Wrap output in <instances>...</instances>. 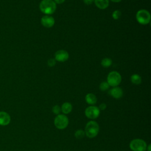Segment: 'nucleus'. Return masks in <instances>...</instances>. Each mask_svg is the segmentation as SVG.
<instances>
[{"instance_id":"1","label":"nucleus","mask_w":151,"mask_h":151,"mask_svg":"<svg viewBox=\"0 0 151 151\" xmlns=\"http://www.w3.org/2000/svg\"><path fill=\"white\" fill-rule=\"evenodd\" d=\"M56 4L52 0H42L40 4V11L46 14L51 15L56 10Z\"/></svg>"},{"instance_id":"2","label":"nucleus","mask_w":151,"mask_h":151,"mask_svg":"<svg viewBox=\"0 0 151 151\" xmlns=\"http://www.w3.org/2000/svg\"><path fill=\"white\" fill-rule=\"evenodd\" d=\"M99 132V126L98 123L93 120L88 122L85 127V134L89 138L96 137Z\"/></svg>"},{"instance_id":"3","label":"nucleus","mask_w":151,"mask_h":151,"mask_svg":"<svg viewBox=\"0 0 151 151\" xmlns=\"http://www.w3.org/2000/svg\"><path fill=\"white\" fill-rule=\"evenodd\" d=\"M147 146L145 140L141 139H134L129 144L130 149L132 151H145Z\"/></svg>"},{"instance_id":"4","label":"nucleus","mask_w":151,"mask_h":151,"mask_svg":"<svg viewBox=\"0 0 151 151\" xmlns=\"http://www.w3.org/2000/svg\"><path fill=\"white\" fill-rule=\"evenodd\" d=\"M136 18L137 22L142 25H146L150 21V14L146 9L139 10L136 13Z\"/></svg>"},{"instance_id":"5","label":"nucleus","mask_w":151,"mask_h":151,"mask_svg":"<svg viewBox=\"0 0 151 151\" xmlns=\"http://www.w3.org/2000/svg\"><path fill=\"white\" fill-rule=\"evenodd\" d=\"M122 81L121 75L116 71H111L107 76V82L110 86L116 87L120 84Z\"/></svg>"},{"instance_id":"6","label":"nucleus","mask_w":151,"mask_h":151,"mask_svg":"<svg viewBox=\"0 0 151 151\" xmlns=\"http://www.w3.org/2000/svg\"><path fill=\"white\" fill-rule=\"evenodd\" d=\"M68 119L64 114H59L54 119V123L55 126L60 130L65 129L68 124Z\"/></svg>"},{"instance_id":"7","label":"nucleus","mask_w":151,"mask_h":151,"mask_svg":"<svg viewBox=\"0 0 151 151\" xmlns=\"http://www.w3.org/2000/svg\"><path fill=\"white\" fill-rule=\"evenodd\" d=\"M100 114V110L99 107L95 106H90L85 110V115L90 119H96Z\"/></svg>"},{"instance_id":"8","label":"nucleus","mask_w":151,"mask_h":151,"mask_svg":"<svg viewBox=\"0 0 151 151\" xmlns=\"http://www.w3.org/2000/svg\"><path fill=\"white\" fill-rule=\"evenodd\" d=\"M55 60L59 62H64L68 59L69 54L67 51L64 50H60L57 51L54 55Z\"/></svg>"},{"instance_id":"9","label":"nucleus","mask_w":151,"mask_h":151,"mask_svg":"<svg viewBox=\"0 0 151 151\" xmlns=\"http://www.w3.org/2000/svg\"><path fill=\"white\" fill-rule=\"evenodd\" d=\"M41 23L44 27L51 28L54 25L55 20L52 17L46 15L41 18Z\"/></svg>"},{"instance_id":"10","label":"nucleus","mask_w":151,"mask_h":151,"mask_svg":"<svg viewBox=\"0 0 151 151\" xmlns=\"http://www.w3.org/2000/svg\"><path fill=\"white\" fill-rule=\"evenodd\" d=\"M109 93L111 97L116 99L121 98L123 94L122 89L117 86L114 87L111 89H110L109 91Z\"/></svg>"},{"instance_id":"11","label":"nucleus","mask_w":151,"mask_h":151,"mask_svg":"<svg viewBox=\"0 0 151 151\" xmlns=\"http://www.w3.org/2000/svg\"><path fill=\"white\" fill-rule=\"evenodd\" d=\"M11 122V117L8 113L5 111H0V125H8Z\"/></svg>"},{"instance_id":"12","label":"nucleus","mask_w":151,"mask_h":151,"mask_svg":"<svg viewBox=\"0 0 151 151\" xmlns=\"http://www.w3.org/2000/svg\"><path fill=\"white\" fill-rule=\"evenodd\" d=\"M94 3L97 8L101 9L107 8L109 5V0H94Z\"/></svg>"},{"instance_id":"13","label":"nucleus","mask_w":151,"mask_h":151,"mask_svg":"<svg viewBox=\"0 0 151 151\" xmlns=\"http://www.w3.org/2000/svg\"><path fill=\"white\" fill-rule=\"evenodd\" d=\"M73 106L72 104L69 102L64 103L61 107V111L64 113V114H67L70 113L72 111Z\"/></svg>"},{"instance_id":"14","label":"nucleus","mask_w":151,"mask_h":151,"mask_svg":"<svg viewBox=\"0 0 151 151\" xmlns=\"http://www.w3.org/2000/svg\"><path fill=\"white\" fill-rule=\"evenodd\" d=\"M86 101L90 105H94L97 102V97L93 93H88L85 97Z\"/></svg>"},{"instance_id":"15","label":"nucleus","mask_w":151,"mask_h":151,"mask_svg":"<svg viewBox=\"0 0 151 151\" xmlns=\"http://www.w3.org/2000/svg\"><path fill=\"white\" fill-rule=\"evenodd\" d=\"M130 80L133 84H139L142 82V78L139 75L137 74H134L132 76H131Z\"/></svg>"},{"instance_id":"16","label":"nucleus","mask_w":151,"mask_h":151,"mask_svg":"<svg viewBox=\"0 0 151 151\" xmlns=\"http://www.w3.org/2000/svg\"><path fill=\"white\" fill-rule=\"evenodd\" d=\"M101 64L103 67L107 68L112 64V60L109 58H104L101 60Z\"/></svg>"},{"instance_id":"17","label":"nucleus","mask_w":151,"mask_h":151,"mask_svg":"<svg viewBox=\"0 0 151 151\" xmlns=\"http://www.w3.org/2000/svg\"><path fill=\"white\" fill-rule=\"evenodd\" d=\"M84 135H85L84 131H83V130H81V129L77 130L74 133V136H75L76 138H77L78 139H81L83 138Z\"/></svg>"},{"instance_id":"18","label":"nucleus","mask_w":151,"mask_h":151,"mask_svg":"<svg viewBox=\"0 0 151 151\" xmlns=\"http://www.w3.org/2000/svg\"><path fill=\"white\" fill-rule=\"evenodd\" d=\"M109 87H110V86L109 85V84L107 83V81H103L100 83L99 88L101 91H106L107 90H108L109 88Z\"/></svg>"},{"instance_id":"19","label":"nucleus","mask_w":151,"mask_h":151,"mask_svg":"<svg viewBox=\"0 0 151 151\" xmlns=\"http://www.w3.org/2000/svg\"><path fill=\"white\" fill-rule=\"evenodd\" d=\"M122 15V13L119 10H115L113 13H112V17L114 19H118L120 18Z\"/></svg>"},{"instance_id":"20","label":"nucleus","mask_w":151,"mask_h":151,"mask_svg":"<svg viewBox=\"0 0 151 151\" xmlns=\"http://www.w3.org/2000/svg\"><path fill=\"white\" fill-rule=\"evenodd\" d=\"M52 112L56 114V115H58L60 113V112L61 111V107L58 106V105H55L52 107Z\"/></svg>"},{"instance_id":"21","label":"nucleus","mask_w":151,"mask_h":151,"mask_svg":"<svg viewBox=\"0 0 151 151\" xmlns=\"http://www.w3.org/2000/svg\"><path fill=\"white\" fill-rule=\"evenodd\" d=\"M56 60L54 58H50L47 61V64L49 67H53L55 65Z\"/></svg>"},{"instance_id":"22","label":"nucleus","mask_w":151,"mask_h":151,"mask_svg":"<svg viewBox=\"0 0 151 151\" xmlns=\"http://www.w3.org/2000/svg\"><path fill=\"white\" fill-rule=\"evenodd\" d=\"M106 107H107L106 104L105 103H101V104H100L99 109L100 110H105V109H106Z\"/></svg>"},{"instance_id":"23","label":"nucleus","mask_w":151,"mask_h":151,"mask_svg":"<svg viewBox=\"0 0 151 151\" xmlns=\"http://www.w3.org/2000/svg\"><path fill=\"white\" fill-rule=\"evenodd\" d=\"M94 0H83V2L86 5H90L93 2Z\"/></svg>"},{"instance_id":"24","label":"nucleus","mask_w":151,"mask_h":151,"mask_svg":"<svg viewBox=\"0 0 151 151\" xmlns=\"http://www.w3.org/2000/svg\"><path fill=\"white\" fill-rule=\"evenodd\" d=\"M54 1L55 4H63L65 1V0H54Z\"/></svg>"},{"instance_id":"25","label":"nucleus","mask_w":151,"mask_h":151,"mask_svg":"<svg viewBox=\"0 0 151 151\" xmlns=\"http://www.w3.org/2000/svg\"><path fill=\"white\" fill-rule=\"evenodd\" d=\"M151 145H150V144H149L148 146H147V147H146V150H147V151H151L150 150V146Z\"/></svg>"},{"instance_id":"26","label":"nucleus","mask_w":151,"mask_h":151,"mask_svg":"<svg viewBox=\"0 0 151 151\" xmlns=\"http://www.w3.org/2000/svg\"><path fill=\"white\" fill-rule=\"evenodd\" d=\"M111 1H113V2H120L122 0H111Z\"/></svg>"}]
</instances>
